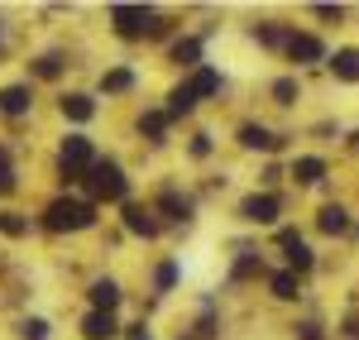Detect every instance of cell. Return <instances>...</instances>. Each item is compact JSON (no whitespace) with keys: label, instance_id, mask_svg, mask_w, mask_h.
Here are the masks:
<instances>
[{"label":"cell","instance_id":"9c48e42d","mask_svg":"<svg viewBox=\"0 0 359 340\" xmlns=\"http://www.w3.org/2000/svg\"><path fill=\"white\" fill-rule=\"evenodd\" d=\"M29 106H34L29 86H0V115H25Z\"/></svg>","mask_w":359,"mask_h":340},{"label":"cell","instance_id":"52a82bcc","mask_svg":"<svg viewBox=\"0 0 359 340\" xmlns=\"http://www.w3.org/2000/svg\"><path fill=\"white\" fill-rule=\"evenodd\" d=\"M287 57H292V62H321L326 48H321L316 34H292V39H287Z\"/></svg>","mask_w":359,"mask_h":340},{"label":"cell","instance_id":"ffe728a7","mask_svg":"<svg viewBox=\"0 0 359 340\" xmlns=\"http://www.w3.org/2000/svg\"><path fill=\"white\" fill-rule=\"evenodd\" d=\"M192 106H196L192 86H172V96H168V115H187Z\"/></svg>","mask_w":359,"mask_h":340},{"label":"cell","instance_id":"e0dca14e","mask_svg":"<svg viewBox=\"0 0 359 340\" xmlns=\"http://www.w3.org/2000/svg\"><path fill=\"white\" fill-rule=\"evenodd\" d=\"M172 62L196 67V62H201V43H196V39H177V43H172Z\"/></svg>","mask_w":359,"mask_h":340},{"label":"cell","instance_id":"5b68a950","mask_svg":"<svg viewBox=\"0 0 359 340\" xmlns=\"http://www.w3.org/2000/svg\"><path fill=\"white\" fill-rule=\"evenodd\" d=\"M57 163H62V168H91V163H96V158H91V140H86V135H67V140H62V158H57Z\"/></svg>","mask_w":359,"mask_h":340},{"label":"cell","instance_id":"ac0fdd59","mask_svg":"<svg viewBox=\"0 0 359 340\" xmlns=\"http://www.w3.org/2000/svg\"><path fill=\"white\" fill-rule=\"evenodd\" d=\"M292 177H297V182H321V177H326V163H321V158H297V163H292Z\"/></svg>","mask_w":359,"mask_h":340},{"label":"cell","instance_id":"1f68e13d","mask_svg":"<svg viewBox=\"0 0 359 340\" xmlns=\"http://www.w3.org/2000/svg\"><path fill=\"white\" fill-rule=\"evenodd\" d=\"M192 154H196V158H206V154H211V135H196V140H192Z\"/></svg>","mask_w":359,"mask_h":340},{"label":"cell","instance_id":"603a6c76","mask_svg":"<svg viewBox=\"0 0 359 340\" xmlns=\"http://www.w3.org/2000/svg\"><path fill=\"white\" fill-rule=\"evenodd\" d=\"M101 86H106V91H130V86H135V72H130V67H115V72L101 77Z\"/></svg>","mask_w":359,"mask_h":340},{"label":"cell","instance_id":"d4e9b609","mask_svg":"<svg viewBox=\"0 0 359 340\" xmlns=\"http://www.w3.org/2000/svg\"><path fill=\"white\" fill-rule=\"evenodd\" d=\"M34 72H39V77H43V82H53L57 72H62V57H57V53H48V57H39V62H34Z\"/></svg>","mask_w":359,"mask_h":340},{"label":"cell","instance_id":"8992f818","mask_svg":"<svg viewBox=\"0 0 359 340\" xmlns=\"http://www.w3.org/2000/svg\"><path fill=\"white\" fill-rule=\"evenodd\" d=\"M125 230H130V235H144V240H154V235H158V221H154V211H149V206L125 201Z\"/></svg>","mask_w":359,"mask_h":340},{"label":"cell","instance_id":"cb8c5ba5","mask_svg":"<svg viewBox=\"0 0 359 340\" xmlns=\"http://www.w3.org/2000/svg\"><path fill=\"white\" fill-rule=\"evenodd\" d=\"M139 130H144L149 140H163V130H168V115H163V111H149L144 120H139Z\"/></svg>","mask_w":359,"mask_h":340},{"label":"cell","instance_id":"30bf717a","mask_svg":"<svg viewBox=\"0 0 359 340\" xmlns=\"http://www.w3.org/2000/svg\"><path fill=\"white\" fill-rule=\"evenodd\" d=\"M86 297H91L96 312H115V302H120V283H115V278H96Z\"/></svg>","mask_w":359,"mask_h":340},{"label":"cell","instance_id":"44dd1931","mask_svg":"<svg viewBox=\"0 0 359 340\" xmlns=\"http://www.w3.org/2000/svg\"><path fill=\"white\" fill-rule=\"evenodd\" d=\"M158 206H163L168 216H177V221H187V216H192V201L177 197V192H163V197H158Z\"/></svg>","mask_w":359,"mask_h":340},{"label":"cell","instance_id":"836d02e7","mask_svg":"<svg viewBox=\"0 0 359 340\" xmlns=\"http://www.w3.org/2000/svg\"><path fill=\"white\" fill-rule=\"evenodd\" d=\"M297 331H302V340H326V336H321V326H297Z\"/></svg>","mask_w":359,"mask_h":340},{"label":"cell","instance_id":"f1b7e54d","mask_svg":"<svg viewBox=\"0 0 359 340\" xmlns=\"http://www.w3.org/2000/svg\"><path fill=\"white\" fill-rule=\"evenodd\" d=\"M0 230H5V235H29V221H20V216L5 211V216H0Z\"/></svg>","mask_w":359,"mask_h":340},{"label":"cell","instance_id":"9a60e30c","mask_svg":"<svg viewBox=\"0 0 359 340\" xmlns=\"http://www.w3.org/2000/svg\"><path fill=\"white\" fill-rule=\"evenodd\" d=\"M187 86H192L196 101H201V96H216V91H221V72H216V67H201V72H196Z\"/></svg>","mask_w":359,"mask_h":340},{"label":"cell","instance_id":"8fae6325","mask_svg":"<svg viewBox=\"0 0 359 340\" xmlns=\"http://www.w3.org/2000/svg\"><path fill=\"white\" fill-rule=\"evenodd\" d=\"M331 72L340 82H359V48H340V53L331 57Z\"/></svg>","mask_w":359,"mask_h":340},{"label":"cell","instance_id":"f546056e","mask_svg":"<svg viewBox=\"0 0 359 340\" xmlns=\"http://www.w3.org/2000/svg\"><path fill=\"white\" fill-rule=\"evenodd\" d=\"M249 273H259V259H240L235 264V278H249Z\"/></svg>","mask_w":359,"mask_h":340},{"label":"cell","instance_id":"4dcf8cb0","mask_svg":"<svg viewBox=\"0 0 359 340\" xmlns=\"http://www.w3.org/2000/svg\"><path fill=\"white\" fill-rule=\"evenodd\" d=\"M259 39H264V43H283V29H278V25H264V29H259Z\"/></svg>","mask_w":359,"mask_h":340},{"label":"cell","instance_id":"2e32d148","mask_svg":"<svg viewBox=\"0 0 359 340\" xmlns=\"http://www.w3.org/2000/svg\"><path fill=\"white\" fill-rule=\"evenodd\" d=\"M321 230H326V235L350 230V211H345V206H321Z\"/></svg>","mask_w":359,"mask_h":340},{"label":"cell","instance_id":"6da1fadb","mask_svg":"<svg viewBox=\"0 0 359 340\" xmlns=\"http://www.w3.org/2000/svg\"><path fill=\"white\" fill-rule=\"evenodd\" d=\"M91 221H96V206L91 201H72V197H57L43 211V226L48 230H86Z\"/></svg>","mask_w":359,"mask_h":340},{"label":"cell","instance_id":"4fadbf2b","mask_svg":"<svg viewBox=\"0 0 359 340\" xmlns=\"http://www.w3.org/2000/svg\"><path fill=\"white\" fill-rule=\"evenodd\" d=\"M62 115H67V120H91V115H96V101L82 96V91H72V96H62Z\"/></svg>","mask_w":359,"mask_h":340},{"label":"cell","instance_id":"3957f363","mask_svg":"<svg viewBox=\"0 0 359 340\" xmlns=\"http://www.w3.org/2000/svg\"><path fill=\"white\" fill-rule=\"evenodd\" d=\"M111 20L125 39H139L144 29H154V10H144V5H111Z\"/></svg>","mask_w":359,"mask_h":340},{"label":"cell","instance_id":"83f0119b","mask_svg":"<svg viewBox=\"0 0 359 340\" xmlns=\"http://www.w3.org/2000/svg\"><path fill=\"white\" fill-rule=\"evenodd\" d=\"M273 96H278V106H292V101H297V82H292V77L273 82Z\"/></svg>","mask_w":359,"mask_h":340},{"label":"cell","instance_id":"5bb4252c","mask_svg":"<svg viewBox=\"0 0 359 340\" xmlns=\"http://www.w3.org/2000/svg\"><path fill=\"white\" fill-rule=\"evenodd\" d=\"M240 144H245V149H278V135H269V130H264V125H245V130H240Z\"/></svg>","mask_w":359,"mask_h":340},{"label":"cell","instance_id":"d6a6232c","mask_svg":"<svg viewBox=\"0 0 359 340\" xmlns=\"http://www.w3.org/2000/svg\"><path fill=\"white\" fill-rule=\"evenodd\" d=\"M316 15H321V20H340L345 10H340V5H316Z\"/></svg>","mask_w":359,"mask_h":340},{"label":"cell","instance_id":"484cf974","mask_svg":"<svg viewBox=\"0 0 359 340\" xmlns=\"http://www.w3.org/2000/svg\"><path fill=\"white\" fill-rule=\"evenodd\" d=\"M154 283H158V292H172V283H177V264H172V259H168V264H158Z\"/></svg>","mask_w":359,"mask_h":340},{"label":"cell","instance_id":"277c9868","mask_svg":"<svg viewBox=\"0 0 359 340\" xmlns=\"http://www.w3.org/2000/svg\"><path fill=\"white\" fill-rule=\"evenodd\" d=\"M278 211H283V206H278L273 192H254V197H245V206H240V216L254 221V226H273Z\"/></svg>","mask_w":359,"mask_h":340},{"label":"cell","instance_id":"7c38bea8","mask_svg":"<svg viewBox=\"0 0 359 340\" xmlns=\"http://www.w3.org/2000/svg\"><path fill=\"white\" fill-rule=\"evenodd\" d=\"M82 336H86V340H111V336H115V316H111V312H91V316L82 321Z\"/></svg>","mask_w":359,"mask_h":340},{"label":"cell","instance_id":"4316f807","mask_svg":"<svg viewBox=\"0 0 359 340\" xmlns=\"http://www.w3.org/2000/svg\"><path fill=\"white\" fill-rule=\"evenodd\" d=\"M15 192V168H10V154L0 149V197H10Z\"/></svg>","mask_w":359,"mask_h":340},{"label":"cell","instance_id":"7402d4cb","mask_svg":"<svg viewBox=\"0 0 359 340\" xmlns=\"http://www.w3.org/2000/svg\"><path fill=\"white\" fill-rule=\"evenodd\" d=\"M15 331H20V340H43L48 336V321H43V316H25Z\"/></svg>","mask_w":359,"mask_h":340},{"label":"cell","instance_id":"d6986e66","mask_svg":"<svg viewBox=\"0 0 359 340\" xmlns=\"http://www.w3.org/2000/svg\"><path fill=\"white\" fill-rule=\"evenodd\" d=\"M269 287H273V297H283V302H292V297L302 292V287H297V273H273Z\"/></svg>","mask_w":359,"mask_h":340},{"label":"cell","instance_id":"7a4b0ae2","mask_svg":"<svg viewBox=\"0 0 359 340\" xmlns=\"http://www.w3.org/2000/svg\"><path fill=\"white\" fill-rule=\"evenodd\" d=\"M91 197H101V201H125L130 197V182H125V172L115 168V163H91Z\"/></svg>","mask_w":359,"mask_h":340},{"label":"cell","instance_id":"ba28073f","mask_svg":"<svg viewBox=\"0 0 359 340\" xmlns=\"http://www.w3.org/2000/svg\"><path fill=\"white\" fill-rule=\"evenodd\" d=\"M278 245L287 250V264H292L297 273H306V268H311V250L302 245V235H297V230H283V235H278Z\"/></svg>","mask_w":359,"mask_h":340}]
</instances>
